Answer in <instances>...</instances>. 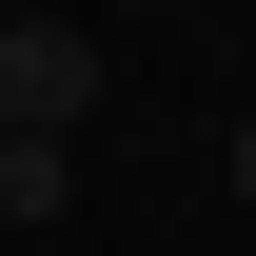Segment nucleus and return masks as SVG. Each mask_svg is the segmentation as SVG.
Returning <instances> with one entry per match:
<instances>
[{"instance_id": "3", "label": "nucleus", "mask_w": 256, "mask_h": 256, "mask_svg": "<svg viewBox=\"0 0 256 256\" xmlns=\"http://www.w3.org/2000/svg\"><path fill=\"white\" fill-rule=\"evenodd\" d=\"M236 197H256V118H236Z\"/></svg>"}, {"instance_id": "2", "label": "nucleus", "mask_w": 256, "mask_h": 256, "mask_svg": "<svg viewBox=\"0 0 256 256\" xmlns=\"http://www.w3.org/2000/svg\"><path fill=\"white\" fill-rule=\"evenodd\" d=\"M79 197V138H0V217H60Z\"/></svg>"}, {"instance_id": "1", "label": "nucleus", "mask_w": 256, "mask_h": 256, "mask_svg": "<svg viewBox=\"0 0 256 256\" xmlns=\"http://www.w3.org/2000/svg\"><path fill=\"white\" fill-rule=\"evenodd\" d=\"M98 118V40L79 20H0V138H79Z\"/></svg>"}]
</instances>
